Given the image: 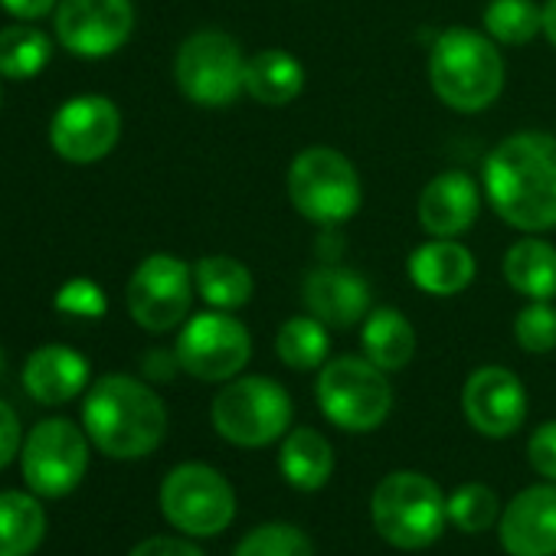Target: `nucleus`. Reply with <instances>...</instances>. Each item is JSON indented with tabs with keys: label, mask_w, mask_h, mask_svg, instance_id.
Segmentation results:
<instances>
[{
	"label": "nucleus",
	"mask_w": 556,
	"mask_h": 556,
	"mask_svg": "<svg viewBox=\"0 0 556 556\" xmlns=\"http://www.w3.org/2000/svg\"><path fill=\"white\" fill-rule=\"evenodd\" d=\"M484 190L494 213L523 232L556 226V138L517 131L484 161Z\"/></svg>",
	"instance_id": "obj_1"
},
{
	"label": "nucleus",
	"mask_w": 556,
	"mask_h": 556,
	"mask_svg": "<svg viewBox=\"0 0 556 556\" xmlns=\"http://www.w3.org/2000/svg\"><path fill=\"white\" fill-rule=\"evenodd\" d=\"M83 429L102 455L131 462L151 455L164 442L167 409L148 383L125 374H109L86 393Z\"/></svg>",
	"instance_id": "obj_2"
},
{
	"label": "nucleus",
	"mask_w": 556,
	"mask_h": 556,
	"mask_svg": "<svg viewBox=\"0 0 556 556\" xmlns=\"http://www.w3.org/2000/svg\"><path fill=\"white\" fill-rule=\"evenodd\" d=\"M429 83L448 109L462 115L484 112L504 89V60L491 37L452 27L432 43Z\"/></svg>",
	"instance_id": "obj_3"
},
{
	"label": "nucleus",
	"mask_w": 556,
	"mask_h": 556,
	"mask_svg": "<svg viewBox=\"0 0 556 556\" xmlns=\"http://www.w3.org/2000/svg\"><path fill=\"white\" fill-rule=\"evenodd\" d=\"M370 517L390 546L422 549L442 536L448 520V497L432 478L419 471H393L377 484L370 497Z\"/></svg>",
	"instance_id": "obj_4"
},
{
	"label": "nucleus",
	"mask_w": 556,
	"mask_h": 556,
	"mask_svg": "<svg viewBox=\"0 0 556 556\" xmlns=\"http://www.w3.org/2000/svg\"><path fill=\"white\" fill-rule=\"evenodd\" d=\"M210 419L226 442L239 448H262L289 432L292 396L271 377H232L213 396Z\"/></svg>",
	"instance_id": "obj_5"
},
{
	"label": "nucleus",
	"mask_w": 556,
	"mask_h": 556,
	"mask_svg": "<svg viewBox=\"0 0 556 556\" xmlns=\"http://www.w3.org/2000/svg\"><path fill=\"white\" fill-rule=\"evenodd\" d=\"M289 200L305 219L341 226L364 203L361 174L341 151L308 148L289 167Z\"/></svg>",
	"instance_id": "obj_6"
},
{
	"label": "nucleus",
	"mask_w": 556,
	"mask_h": 556,
	"mask_svg": "<svg viewBox=\"0 0 556 556\" xmlns=\"http://www.w3.org/2000/svg\"><path fill=\"white\" fill-rule=\"evenodd\" d=\"M315 393L321 413L348 432H370L383 426L393 409V387L387 370L367 357H338L325 364Z\"/></svg>",
	"instance_id": "obj_7"
},
{
	"label": "nucleus",
	"mask_w": 556,
	"mask_h": 556,
	"mask_svg": "<svg viewBox=\"0 0 556 556\" xmlns=\"http://www.w3.org/2000/svg\"><path fill=\"white\" fill-rule=\"evenodd\" d=\"M161 514L187 536H216L236 517L232 484L203 462H184L161 481Z\"/></svg>",
	"instance_id": "obj_8"
},
{
	"label": "nucleus",
	"mask_w": 556,
	"mask_h": 556,
	"mask_svg": "<svg viewBox=\"0 0 556 556\" xmlns=\"http://www.w3.org/2000/svg\"><path fill=\"white\" fill-rule=\"evenodd\" d=\"M174 79L190 102L223 109L245 92V56L229 34L200 30L180 43Z\"/></svg>",
	"instance_id": "obj_9"
},
{
	"label": "nucleus",
	"mask_w": 556,
	"mask_h": 556,
	"mask_svg": "<svg viewBox=\"0 0 556 556\" xmlns=\"http://www.w3.org/2000/svg\"><path fill=\"white\" fill-rule=\"evenodd\" d=\"M24 481L40 497L73 494L89 471V435L76 422L53 416L30 429L21 448Z\"/></svg>",
	"instance_id": "obj_10"
},
{
	"label": "nucleus",
	"mask_w": 556,
	"mask_h": 556,
	"mask_svg": "<svg viewBox=\"0 0 556 556\" xmlns=\"http://www.w3.org/2000/svg\"><path fill=\"white\" fill-rule=\"evenodd\" d=\"M193 271L177 255H148L128 282V315L151 334L174 331L187 321L193 302Z\"/></svg>",
	"instance_id": "obj_11"
},
{
	"label": "nucleus",
	"mask_w": 556,
	"mask_h": 556,
	"mask_svg": "<svg viewBox=\"0 0 556 556\" xmlns=\"http://www.w3.org/2000/svg\"><path fill=\"white\" fill-rule=\"evenodd\" d=\"M177 364L203 383H226L252 357V338L242 321L226 312H203L190 318L177 338Z\"/></svg>",
	"instance_id": "obj_12"
},
{
	"label": "nucleus",
	"mask_w": 556,
	"mask_h": 556,
	"mask_svg": "<svg viewBox=\"0 0 556 556\" xmlns=\"http://www.w3.org/2000/svg\"><path fill=\"white\" fill-rule=\"evenodd\" d=\"M135 30L131 0H60L56 40L79 60L112 56Z\"/></svg>",
	"instance_id": "obj_13"
},
{
	"label": "nucleus",
	"mask_w": 556,
	"mask_h": 556,
	"mask_svg": "<svg viewBox=\"0 0 556 556\" xmlns=\"http://www.w3.org/2000/svg\"><path fill=\"white\" fill-rule=\"evenodd\" d=\"M122 138V115L105 96H76L50 122V144L70 164H96Z\"/></svg>",
	"instance_id": "obj_14"
},
{
	"label": "nucleus",
	"mask_w": 556,
	"mask_h": 556,
	"mask_svg": "<svg viewBox=\"0 0 556 556\" xmlns=\"http://www.w3.org/2000/svg\"><path fill=\"white\" fill-rule=\"evenodd\" d=\"M462 409L475 432L488 439H507L523 426L527 390L517 374L504 367H478L462 390Z\"/></svg>",
	"instance_id": "obj_15"
},
{
	"label": "nucleus",
	"mask_w": 556,
	"mask_h": 556,
	"mask_svg": "<svg viewBox=\"0 0 556 556\" xmlns=\"http://www.w3.org/2000/svg\"><path fill=\"white\" fill-rule=\"evenodd\" d=\"M501 546L510 556H556V481L523 488L504 507Z\"/></svg>",
	"instance_id": "obj_16"
},
{
	"label": "nucleus",
	"mask_w": 556,
	"mask_h": 556,
	"mask_svg": "<svg viewBox=\"0 0 556 556\" xmlns=\"http://www.w3.org/2000/svg\"><path fill=\"white\" fill-rule=\"evenodd\" d=\"M302 299L308 315L328 328H354L370 312V286L364 282V275L341 265L312 268L305 275Z\"/></svg>",
	"instance_id": "obj_17"
},
{
	"label": "nucleus",
	"mask_w": 556,
	"mask_h": 556,
	"mask_svg": "<svg viewBox=\"0 0 556 556\" xmlns=\"http://www.w3.org/2000/svg\"><path fill=\"white\" fill-rule=\"evenodd\" d=\"M478 219V187L465 170L432 177L419 197V226L435 239H455Z\"/></svg>",
	"instance_id": "obj_18"
},
{
	"label": "nucleus",
	"mask_w": 556,
	"mask_h": 556,
	"mask_svg": "<svg viewBox=\"0 0 556 556\" xmlns=\"http://www.w3.org/2000/svg\"><path fill=\"white\" fill-rule=\"evenodd\" d=\"M89 387V361L63 344L34 351L24 364V390L43 406H63Z\"/></svg>",
	"instance_id": "obj_19"
},
{
	"label": "nucleus",
	"mask_w": 556,
	"mask_h": 556,
	"mask_svg": "<svg viewBox=\"0 0 556 556\" xmlns=\"http://www.w3.org/2000/svg\"><path fill=\"white\" fill-rule=\"evenodd\" d=\"M478 262L468 245L455 239H432L413 249L409 255V278L413 286L435 299H452L475 282Z\"/></svg>",
	"instance_id": "obj_20"
},
{
	"label": "nucleus",
	"mask_w": 556,
	"mask_h": 556,
	"mask_svg": "<svg viewBox=\"0 0 556 556\" xmlns=\"http://www.w3.org/2000/svg\"><path fill=\"white\" fill-rule=\"evenodd\" d=\"M278 468H282V478L312 494L321 491L331 475H334V448L331 442L318 432V429H292L282 439V452H278Z\"/></svg>",
	"instance_id": "obj_21"
},
{
	"label": "nucleus",
	"mask_w": 556,
	"mask_h": 556,
	"mask_svg": "<svg viewBox=\"0 0 556 556\" xmlns=\"http://www.w3.org/2000/svg\"><path fill=\"white\" fill-rule=\"evenodd\" d=\"M305 89V66L289 50H262L245 60V92L268 109L295 102Z\"/></svg>",
	"instance_id": "obj_22"
},
{
	"label": "nucleus",
	"mask_w": 556,
	"mask_h": 556,
	"mask_svg": "<svg viewBox=\"0 0 556 556\" xmlns=\"http://www.w3.org/2000/svg\"><path fill=\"white\" fill-rule=\"evenodd\" d=\"M507 286L530 302L556 299V245L543 239H517L504 255Z\"/></svg>",
	"instance_id": "obj_23"
},
{
	"label": "nucleus",
	"mask_w": 556,
	"mask_h": 556,
	"mask_svg": "<svg viewBox=\"0 0 556 556\" xmlns=\"http://www.w3.org/2000/svg\"><path fill=\"white\" fill-rule=\"evenodd\" d=\"M47 536V510L34 491H0V556H30Z\"/></svg>",
	"instance_id": "obj_24"
},
{
	"label": "nucleus",
	"mask_w": 556,
	"mask_h": 556,
	"mask_svg": "<svg viewBox=\"0 0 556 556\" xmlns=\"http://www.w3.org/2000/svg\"><path fill=\"white\" fill-rule=\"evenodd\" d=\"M364 357L380 370H403L416 354V331L396 308H377L364 318Z\"/></svg>",
	"instance_id": "obj_25"
},
{
	"label": "nucleus",
	"mask_w": 556,
	"mask_h": 556,
	"mask_svg": "<svg viewBox=\"0 0 556 556\" xmlns=\"http://www.w3.org/2000/svg\"><path fill=\"white\" fill-rule=\"evenodd\" d=\"M193 286L206 305L216 312L242 308L252 299V271L232 255H206L193 265Z\"/></svg>",
	"instance_id": "obj_26"
},
{
	"label": "nucleus",
	"mask_w": 556,
	"mask_h": 556,
	"mask_svg": "<svg viewBox=\"0 0 556 556\" xmlns=\"http://www.w3.org/2000/svg\"><path fill=\"white\" fill-rule=\"evenodd\" d=\"M53 43L43 30L30 24H14L0 30V76L24 83L50 66Z\"/></svg>",
	"instance_id": "obj_27"
},
{
	"label": "nucleus",
	"mask_w": 556,
	"mask_h": 556,
	"mask_svg": "<svg viewBox=\"0 0 556 556\" xmlns=\"http://www.w3.org/2000/svg\"><path fill=\"white\" fill-rule=\"evenodd\" d=\"M275 351L278 361L292 370H318L328 361L331 351V338H328V325H321L318 318H289L275 334Z\"/></svg>",
	"instance_id": "obj_28"
},
{
	"label": "nucleus",
	"mask_w": 556,
	"mask_h": 556,
	"mask_svg": "<svg viewBox=\"0 0 556 556\" xmlns=\"http://www.w3.org/2000/svg\"><path fill=\"white\" fill-rule=\"evenodd\" d=\"M484 30L494 43L523 47L543 34V8L533 0H491L484 8Z\"/></svg>",
	"instance_id": "obj_29"
},
{
	"label": "nucleus",
	"mask_w": 556,
	"mask_h": 556,
	"mask_svg": "<svg viewBox=\"0 0 556 556\" xmlns=\"http://www.w3.org/2000/svg\"><path fill=\"white\" fill-rule=\"evenodd\" d=\"M448 520L458 530H465V533H481V530L494 527L501 520L497 494L488 484H481V481L458 484L448 494Z\"/></svg>",
	"instance_id": "obj_30"
},
{
	"label": "nucleus",
	"mask_w": 556,
	"mask_h": 556,
	"mask_svg": "<svg viewBox=\"0 0 556 556\" xmlns=\"http://www.w3.org/2000/svg\"><path fill=\"white\" fill-rule=\"evenodd\" d=\"M232 556H315L305 530L292 523H265L245 533Z\"/></svg>",
	"instance_id": "obj_31"
},
{
	"label": "nucleus",
	"mask_w": 556,
	"mask_h": 556,
	"mask_svg": "<svg viewBox=\"0 0 556 556\" xmlns=\"http://www.w3.org/2000/svg\"><path fill=\"white\" fill-rule=\"evenodd\" d=\"M514 338L527 354L556 351V308L549 302L527 305L514 321Z\"/></svg>",
	"instance_id": "obj_32"
},
{
	"label": "nucleus",
	"mask_w": 556,
	"mask_h": 556,
	"mask_svg": "<svg viewBox=\"0 0 556 556\" xmlns=\"http://www.w3.org/2000/svg\"><path fill=\"white\" fill-rule=\"evenodd\" d=\"M109 308L105 292L92 282V278H70V282L56 292V312L73 318H102Z\"/></svg>",
	"instance_id": "obj_33"
},
{
	"label": "nucleus",
	"mask_w": 556,
	"mask_h": 556,
	"mask_svg": "<svg viewBox=\"0 0 556 556\" xmlns=\"http://www.w3.org/2000/svg\"><path fill=\"white\" fill-rule=\"evenodd\" d=\"M527 458H530V465H533L536 475H543L546 481H556V422H543L530 435Z\"/></svg>",
	"instance_id": "obj_34"
},
{
	"label": "nucleus",
	"mask_w": 556,
	"mask_h": 556,
	"mask_svg": "<svg viewBox=\"0 0 556 556\" xmlns=\"http://www.w3.org/2000/svg\"><path fill=\"white\" fill-rule=\"evenodd\" d=\"M24 448V432H21V419L17 413L11 409V403L0 400V471H4L17 452Z\"/></svg>",
	"instance_id": "obj_35"
},
{
	"label": "nucleus",
	"mask_w": 556,
	"mask_h": 556,
	"mask_svg": "<svg viewBox=\"0 0 556 556\" xmlns=\"http://www.w3.org/2000/svg\"><path fill=\"white\" fill-rule=\"evenodd\" d=\"M128 556H203V549L184 536H167V533H157V536H148L141 540Z\"/></svg>",
	"instance_id": "obj_36"
},
{
	"label": "nucleus",
	"mask_w": 556,
	"mask_h": 556,
	"mask_svg": "<svg viewBox=\"0 0 556 556\" xmlns=\"http://www.w3.org/2000/svg\"><path fill=\"white\" fill-rule=\"evenodd\" d=\"M56 4H60V0H0V8H4L11 17H17V21H40Z\"/></svg>",
	"instance_id": "obj_37"
},
{
	"label": "nucleus",
	"mask_w": 556,
	"mask_h": 556,
	"mask_svg": "<svg viewBox=\"0 0 556 556\" xmlns=\"http://www.w3.org/2000/svg\"><path fill=\"white\" fill-rule=\"evenodd\" d=\"M177 367H180L177 364V354H148V361H144V370L154 380H170Z\"/></svg>",
	"instance_id": "obj_38"
},
{
	"label": "nucleus",
	"mask_w": 556,
	"mask_h": 556,
	"mask_svg": "<svg viewBox=\"0 0 556 556\" xmlns=\"http://www.w3.org/2000/svg\"><path fill=\"white\" fill-rule=\"evenodd\" d=\"M543 37L556 50V0H546V4H543Z\"/></svg>",
	"instance_id": "obj_39"
},
{
	"label": "nucleus",
	"mask_w": 556,
	"mask_h": 556,
	"mask_svg": "<svg viewBox=\"0 0 556 556\" xmlns=\"http://www.w3.org/2000/svg\"><path fill=\"white\" fill-rule=\"evenodd\" d=\"M4 367H8V361H4V351H0V377H4Z\"/></svg>",
	"instance_id": "obj_40"
}]
</instances>
